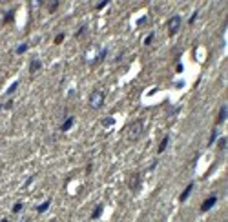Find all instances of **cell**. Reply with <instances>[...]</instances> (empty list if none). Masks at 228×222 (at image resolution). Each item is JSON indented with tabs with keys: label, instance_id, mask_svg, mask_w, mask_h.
Segmentation results:
<instances>
[{
	"label": "cell",
	"instance_id": "1",
	"mask_svg": "<svg viewBox=\"0 0 228 222\" xmlns=\"http://www.w3.org/2000/svg\"><path fill=\"white\" fill-rule=\"evenodd\" d=\"M143 122L140 120H135V122H132L128 126V129H126V135H128V139L130 140H137L140 135H143Z\"/></svg>",
	"mask_w": 228,
	"mask_h": 222
},
{
	"label": "cell",
	"instance_id": "2",
	"mask_svg": "<svg viewBox=\"0 0 228 222\" xmlns=\"http://www.w3.org/2000/svg\"><path fill=\"white\" fill-rule=\"evenodd\" d=\"M104 104V93L102 91H93L91 97H90V106L91 108H101V106Z\"/></svg>",
	"mask_w": 228,
	"mask_h": 222
},
{
	"label": "cell",
	"instance_id": "3",
	"mask_svg": "<svg viewBox=\"0 0 228 222\" xmlns=\"http://www.w3.org/2000/svg\"><path fill=\"white\" fill-rule=\"evenodd\" d=\"M179 27H181V17H179V15L172 17V18L168 20V33H170V35H175L177 31H179Z\"/></svg>",
	"mask_w": 228,
	"mask_h": 222
},
{
	"label": "cell",
	"instance_id": "4",
	"mask_svg": "<svg viewBox=\"0 0 228 222\" xmlns=\"http://www.w3.org/2000/svg\"><path fill=\"white\" fill-rule=\"evenodd\" d=\"M215 202H217V197H215V195L208 197V198H206L204 202L201 204V211H203V213H204V211H208V209H212V208L215 206Z\"/></svg>",
	"mask_w": 228,
	"mask_h": 222
},
{
	"label": "cell",
	"instance_id": "5",
	"mask_svg": "<svg viewBox=\"0 0 228 222\" xmlns=\"http://www.w3.org/2000/svg\"><path fill=\"white\" fill-rule=\"evenodd\" d=\"M139 186H140V175L139 173H133L132 175V180H130V189H132V191H137Z\"/></svg>",
	"mask_w": 228,
	"mask_h": 222
},
{
	"label": "cell",
	"instance_id": "6",
	"mask_svg": "<svg viewBox=\"0 0 228 222\" xmlns=\"http://www.w3.org/2000/svg\"><path fill=\"white\" fill-rule=\"evenodd\" d=\"M192 189H193V184L190 182V184L186 186V189H184V191L181 193V197H179V200H181V202H184V200H186V198L190 197V193H192Z\"/></svg>",
	"mask_w": 228,
	"mask_h": 222
},
{
	"label": "cell",
	"instance_id": "7",
	"mask_svg": "<svg viewBox=\"0 0 228 222\" xmlns=\"http://www.w3.org/2000/svg\"><path fill=\"white\" fill-rule=\"evenodd\" d=\"M40 60H31V66H29V73H31V75H33V73H37L38 69H40Z\"/></svg>",
	"mask_w": 228,
	"mask_h": 222
},
{
	"label": "cell",
	"instance_id": "8",
	"mask_svg": "<svg viewBox=\"0 0 228 222\" xmlns=\"http://www.w3.org/2000/svg\"><path fill=\"white\" fill-rule=\"evenodd\" d=\"M226 119V106H221V109H219V117H217V124H223Z\"/></svg>",
	"mask_w": 228,
	"mask_h": 222
},
{
	"label": "cell",
	"instance_id": "9",
	"mask_svg": "<svg viewBox=\"0 0 228 222\" xmlns=\"http://www.w3.org/2000/svg\"><path fill=\"white\" fill-rule=\"evenodd\" d=\"M168 142H170V137H164V139L161 140V144H159V149H157V151H159V153H162V151L166 149V146H168Z\"/></svg>",
	"mask_w": 228,
	"mask_h": 222
},
{
	"label": "cell",
	"instance_id": "10",
	"mask_svg": "<svg viewBox=\"0 0 228 222\" xmlns=\"http://www.w3.org/2000/svg\"><path fill=\"white\" fill-rule=\"evenodd\" d=\"M102 209H104V208H102V204H99V206L95 208V211L91 213V218H93V220H95V218H99V217L102 215Z\"/></svg>",
	"mask_w": 228,
	"mask_h": 222
},
{
	"label": "cell",
	"instance_id": "11",
	"mask_svg": "<svg viewBox=\"0 0 228 222\" xmlns=\"http://www.w3.org/2000/svg\"><path fill=\"white\" fill-rule=\"evenodd\" d=\"M73 122H75V119H73V117H69V119H68L66 122L62 124V128H60V129H62V131H68V129L71 128V126H73Z\"/></svg>",
	"mask_w": 228,
	"mask_h": 222
},
{
	"label": "cell",
	"instance_id": "12",
	"mask_svg": "<svg viewBox=\"0 0 228 222\" xmlns=\"http://www.w3.org/2000/svg\"><path fill=\"white\" fill-rule=\"evenodd\" d=\"M49 204H51V200H46V202H42V204L37 208V211H38V213H44V211L49 208Z\"/></svg>",
	"mask_w": 228,
	"mask_h": 222
},
{
	"label": "cell",
	"instance_id": "13",
	"mask_svg": "<svg viewBox=\"0 0 228 222\" xmlns=\"http://www.w3.org/2000/svg\"><path fill=\"white\" fill-rule=\"evenodd\" d=\"M106 53H108V49H102V51L99 53V57L95 58V64H99V62H102V60H104V57H106Z\"/></svg>",
	"mask_w": 228,
	"mask_h": 222
},
{
	"label": "cell",
	"instance_id": "14",
	"mask_svg": "<svg viewBox=\"0 0 228 222\" xmlns=\"http://www.w3.org/2000/svg\"><path fill=\"white\" fill-rule=\"evenodd\" d=\"M17 88H18V82H13V84H11V86H9V88H7V91H6V93H7V95H11V93H13V91H15Z\"/></svg>",
	"mask_w": 228,
	"mask_h": 222
},
{
	"label": "cell",
	"instance_id": "15",
	"mask_svg": "<svg viewBox=\"0 0 228 222\" xmlns=\"http://www.w3.org/2000/svg\"><path fill=\"white\" fill-rule=\"evenodd\" d=\"M26 49H28V44H22V46H18L15 51H17V55H22V53H24Z\"/></svg>",
	"mask_w": 228,
	"mask_h": 222
},
{
	"label": "cell",
	"instance_id": "16",
	"mask_svg": "<svg viewBox=\"0 0 228 222\" xmlns=\"http://www.w3.org/2000/svg\"><path fill=\"white\" fill-rule=\"evenodd\" d=\"M215 139H217V129L212 131V137H210V140H208V146H212V144L215 142Z\"/></svg>",
	"mask_w": 228,
	"mask_h": 222
},
{
	"label": "cell",
	"instance_id": "17",
	"mask_svg": "<svg viewBox=\"0 0 228 222\" xmlns=\"http://www.w3.org/2000/svg\"><path fill=\"white\" fill-rule=\"evenodd\" d=\"M151 42H153V33H150V35L146 37V40H144V44H146V46H150Z\"/></svg>",
	"mask_w": 228,
	"mask_h": 222
},
{
	"label": "cell",
	"instance_id": "18",
	"mask_svg": "<svg viewBox=\"0 0 228 222\" xmlns=\"http://www.w3.org/2000/svg\"><path fill=\"white\" fill-rule=\"evenodd\" d=\"M20 209H22V202H17V204L13 206V213H18Z\"/></svg>",
	"mask_w": 228,
	"mask_h": 222
},
{
	"label": "cell",
	"instance_id": "19",
	"mask_svg": "<svg viewBox=\"0 0 228 222\" xmlns=\"http://www.w3.org/2000/svg\"><path fill=\"white\" fill-rule=\"evenodd\" d=\"M102 126H106V128H108V126H113V119H104Z\"/></svg>",
	"mask_w": 228,
	"mask_h": 222
},
{
	"label": "cell",
	"instance_id": "20",
	"mask_svg": "<svg viewBox=\"0 0 228 222\" xmlns=\"http://www.w3.org/2000/svg\"><path fill=\"white\" fill-rule=\"evenodd\" d=\"M64 40V33H60V35H57V38H55V44H60V42Z\"/></svg>",
	"mask_w": 228,
	"mask_h": 222
},
{
	"label": "cell",
	"instance_id": "21",
	"mask_svg": "<svg viewBox=\"0 0 228 222\" xmlns=\"http://www.w3.org/2000/svg\"><path fill=\"white\" fill-rule=\"evenodd\" d=\"M226 146V139H219V149H224Z\"/></svg>",
	"mask_w": 228,
	"mask_h": 222
},
{
	"label": "cell",
	"instance_id": "22",
	"mask_svg": "<svg viewBox=\"0 0 228 222\" xmlns=\"http://www.w3.org/2000/svg\"><path fill=\"white\" fill-rule=\"evenodd\" d=\"M197 15H199V13L195 11V13H193V15L190 17V20H188V22H190V24H193V22H195V18H197Z\"/></svg>",
	"mask_w": 228,
	"mask_h": 222
},
{
	"label": "cell",
	"instance_id": "23",
	"mask_svg": "<svg viewBox=\"0 0 228 222\" xmlns=\"http://www.w3.org/2000/svg\"><path fill=\"white\" fill-rule=\"evenodd\" d=\"M59 7V2H53L51 6H49V11H55V9Z\"/></svg>",
	"mask_w": 228,
	"mask_h": 222
},
{
	"label": "cell",
	"instance_id": "24",
	"mask_svg": "<svg viewBox=\"0 0 228 222\" xmlns=\"http://www.w3.org/2000/svg\"><path fill=\"white\" fill-rule=\"evenodd\" d=\"M106 6H108V2H101V4H97L95 7H97V9H102V7H106Z\"/></svg>",
	"mask_w": 228,
	"mask_h": 222
},
{
	"label": "cell",
	"instance_id": "25",
	"mask_svg": "<svg viewBox=\"0 0 228 222\" xmlns=\"http://www.w3.org/2000/svg\"><path fill=\"white\" fill-rule=\"evenodd\" d=\"M84 29H86V27H80V29H79V31H77V37H80V35H82V33H84Z\"/></svg>",
	"mask_w": 228,
	"mask_h": 222
},
{
	"label": "cell",
	"instance_id": "26",
	"mask_svg": "<svg viewBox=\"0 0 228 222\" xmlns=\"http://www.w3.org/2000/svg\"><path fill=\"white\" fill-rule=\"evenodd\" d=\"M2 222H9V220H7V218H4V220H2Z\"/></svg>",
	"mask_w": 228,
	"mask_h": 222
},
{
	"label": "cell",
	"instance_id": "27",
	"mask_svg": "<svg viewBox=\"0 0 228 222\" xmlns=\"http://www.w3.org/2000/svg\"><path fill=\"white\" fill-rule=\"evenodd\" d=\"M2 108H4V106H2V104H0V109H2Z\"/></svg>",
	"mask_w": 228,
	"mask_h": 222
}]
</instances>
